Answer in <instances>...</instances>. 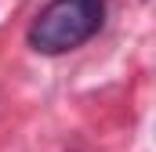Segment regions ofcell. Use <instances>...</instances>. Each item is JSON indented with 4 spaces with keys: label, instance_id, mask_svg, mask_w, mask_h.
Returning <instances> with one entry per match:
<instances>
[{
    "label": "cell",
    "instance_id": "cell-1",
    "mask_svg": "<svg viewBox=\"0 0 156 152\" xmlns=\"http://www.w3.org/2000/svg\"><path fill=\"white\" fill-rule=\"evenodd\" d=\"M105 22V0H51L29 26V47L40 54H66L94 36Z\"/></svg>",
    "mask_w": 156,
    "mask_h": 152
}]
</instances>
